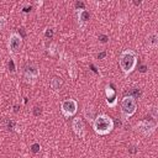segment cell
Listing matches in <instances>:
<instances>
[{
  "label": "cell",
  "mask_w": 158,
  "mask_h": 158,
  "mask_svg": "<svg viewBox=\"0 0 158 158\" xmlns=\"http://www.w3.org/2000/svg\"><path fill=\"white\" fill-rule=\"evenodd\" d=\"M75 8L78 10H85V4L83 1H77L75 3Z\"/></svg>",
  "instance_id": "cell-18"
},
{
  "label": "cell",
  "mask_w": 158,
  "mask_h": 158,
  "mask_svg": "<svg viewBox=\"0 0 158 158\" xmlns=\"http://www.w3.org/2000/svg\"><path fill=\"white\" fill-rule=\"evenodd\" d=\"M105 56H106V53H105V52H101V53L99 54V56H98V58H99V59H101V58H104Z\"/></svg>",
  "instance_id": "cell-25"
},
{
  "label": "cell",
  "mask_w": 158,
  "mask_h": 158,
  "mask_svg": "<svg viewBox=\"0 0 158 158\" xmlns=\"http://www.w3.org/2000/svg\"><path fill=\"white\" fill-rule=\"evenodd\" d=\"M31 9H32V6H31V5H30V6L27 5V6H24L22 11H24V12H30V11H31Z\"/></svg>",
  "instance_id": "cell-24"
},
{
  "label": "cell",
  "mask_w": 158,
  "mask_h": 158,
  "mask_svg": "<svg viewBox=\"0 0 158 158\" xmlns=\"http://www.w3.org/2000/svg\"><path fill=\"white\" fill-rule=\"evenodd\" d=\"M156 127H157L156 120H142L140 122H137V125H136L137 131L142 132L143 135H146V136L152 135L154 132Z\"/></svg>",
  "instance_id": "cell-5"
},
{
  "label": "cell",
  "mask_w": 158,
  "mask_h": 158,
  "mask_svg": "<svg viewBox=\"0 0 158 158\" xmlns=\"http://www.w3.org/2000/svg\"><path fill=\"white\" fill-rule=\"evenodd\" d=\"M128 97H131V98H133V99H139V98L141 97V92L139 90V89H135V90H132V92L128 93Z\"/></svg>",
  "instance_id": "cell-15"
},
{
  "label": "cell",
  "mask_w": 158,
  "mask_h": 158,
  "mask_svg": "<svg viewBox=\"0 0 158 158\" xmlns=\"http://www.w3.org/2000/svg\"><path fill=\"white\" fill-rule=\"evenodd\" d=\"M61 85H62V80H61V78H53V79H52V82H51V87L54 89V90H58V89L61 88Z\"/></svg>",
  "instance_id": "cell-14"
},
{
  "label": "cell",
  "mask_w": 158,
  "mask_h": 158,
  "mask_svg": "<svg viewBox=\"0 0 158 158\" xmlns=\"http://www.w3.org/2000/svg\"><path fill=\"white\" fill-rule=\"evenodd\" d=\"M40 149H41L40 143H33V145L31 146V151H32L33 153H38V152H40Z\"/></svg>",
  "instance_id": "cell-17"
},
{
  "label": "cell",
  "mask_w": 158,
  "mask_h": 158,
  "mask_svg": "<svg viewBox=\"0 0 158 158\" xmlns=\"http://www.w3.org/2000/svg\"><path fill=\"white\" fill-rule=\"evenodd\" d=\"M5 26H6V19L3 17V16H0V31L4 30Z\"/></svg>",
  "instance_id": "cell-19"
},
{
  "label": "cell",
  "mask_w": 158,
  "mask_h": 158,
  "mask_svg": "<svg viewBox=\"0 0 158 158\" xmlns=\"http://www.w3.org/2000/svg\"><path fill=\"white\" fill-rule=\"evenodd\" d=\"M84 116L89 120V121H94L95 119V113H94V109L93 107H88L85 106L84 109Z\"/></svg>",
  "instance_id": "cell-11"
},
{
  "label": "cell",
  "mask_w": 158,
  "mask_h": 158,
  "mask_svg": "<svg viewBox=\"0 0 158 158\" xmlns=\"http://www.w3.org/2000/svg\"><path fill=\"white\" fill-rule=\"evenodd\" d=\"M90 19V14H89L87 10H79L78 11V21H79V25L83 26L84 24H87Z\"/></svg>",
  "instance_id": "cell-10"
},
{
  "label": "cell",
  "mask_w": 158,
  "mask_h": 158,
  "mask_svg": "<svg viewBox=\"0 0 158 158\" xmlns=\"http://www.w3.org/2000/svg\"><path fill=\"white\" fill-rule=\"evenodd\" d=\"M53 35H54V32H53V30H52V29H47V30H46V32H45L46 38L52 40V38H53Z\"/></svg>",
  "instance_id": "cell-16"
},
{
  "label": "cell",
  "mask_w": 158,
  "mask_h": 158,
  "mask_svg": "<svg viewBox=\"0 0 158 158\" xmlns=\"http://www.w3.org/2000/svg\"><path fill=\"white\" fill-rule=\"evenodd\" d=\"M22 46V37L19 35L17 32H12L9 36V41H8V48L10 51V53H17L20 51Z\"/></svg>",
  "instance_id": "cell-6"
},
{
  "label": "cell",
  "mask_w": 158,
  "mask_h": 158,
  "mask_svg": "<svg viewBox=\"0 0 158 158\" xmlns=\"http://www.w3.org/2000/svg\"><path fill=\"white\" fill-rule=\"evenodd\" d=\"M93 128L98 135H101V136L107 135L113 131L114 121L110 116H107L105 114L98 115V116H95V119L93 121Z\"/></svg>",
  "instance_id": "cell-1"
},
{
  "label": "cell",
  "mask_w": 158,
  "mask_h": 158,
  "mask_svg": "<svg viewBox=\"0 0 158 158\" xmlns=\"http://www.w3.org/2000/svg\"><path fill=\"white\" fill-rule=\"evenodd\" d=\"M158 37H157V33L156 32H152V33H151V35L148 36V46L149 47H153V48H154V47L158 45V40H157Z\"/></svg>",
  "instance_id": "cell-12"
},
{
  "label": "cell",
  "mask_w": 158,
  "mask_h": 158,
  "mask_svg": "<svg viewBox=\"0 0 158 158\" xmlns=\"http://www.w3.org/2000/svg\"><path fill=\"white\" fill-rule=\"evenodd\" d=\"M72 128H73V131L77 133L78 136H83L84 135V123H83V120L77 118V119H74L73 122H72Z\"/></svg>",
  "instance_id": "cell-9"
},
{
  "label": "cell",
  "mask_w": 158,
  "mask_h": 158,
  "mask_svg": "<svg viewBox=\"0 0 158 158\" xmlns=\"http://www.w3.org/2000/svg\"><path fill=\"white\" fill-rule=\"evenodd\" d=\"M136 109H137V104L133 98L123 97V99L121 101V116L123 120H126L130 116H132L136 113Z\"/></svg>",
  "instance_id": "cell-3"
},
{
  "label": "cell",
  "mask_w": 158,
  "mask_h": 158,
  "mask_svg": "<svg viewBox=\"0 0 158 158\" xmlns=\"http://www.w3.org/2000/svg\"><path fill=\"white\" fill-rule=\"evenodd\" d=\"M137 59H139V56L132 50H125L120 54V67L123 74L127 75L135 69L137 66Z\"/></svg>",
  "instance_id": "cell-2"
},
{
  "label": "cell",
  "mask_w": 158,
  "mask_h": 158,
  "mask_svg": "<svg viewBox=\"0 0 158 158\" xmlns=\"http://www.w3.org/2000/svg\"><path fill=\"white\" fill-rule=\"evenodd\" d=\"M68 73H69V77L72 79H75V77H77V67H75V64L72 63L69 64V69H68Z\"/></svg>",
  "instance_id": "cell-13"
},
{
  "label": "cell",
  "mask_w": 158,
  "mask_h": 158,
  "mask_svg": "<svg viewBox=\"0 0 158 158\" xmlns=\"http://www.w3.org/2000/svg\"><path fill=\"white\" fill-rule=\"evenodd\" d=\"M41 114H42V109L38 107V106L33 107V115H35V116H40Z\"/></svg>",
  "instance_id": "cell-20"
},
{
  "label": "cell",
  "mask_w": 158,
  "mask_h": 158,
  "mask_svg": "<svg viewBox=\"0 0 158 158\" xmlns=\"http://www.w3.org/2000/svg\"><path fill=\"white\" fill-rule=\"evenodd\" d=\"M9 69H10L11 72H15V64H14V61H12V59L9 61Z\"/></svg>",
  "instance_id": "cell-22"
},
{
  "label": "cell",
  "mask_w": 158,
  "mask_h": 158,
  "mask_svg": "<svg viewBox=\"0 0 158 158\" xmlns=\"http://www.w3.org/2000/svg\"><path fill=\"white\" fill-rule=\"evenodd\" d=\"M56 47H57V45H51L50 46V50H51V54H54V53H56Z\"/></svg>",
  "instance_id": "cell-23"
},
{
  "label": "cell",
  "mask_w": 158,
  "mask_h": 158,
  "mask_svg": "<svg viewBox=\"0 0 158 158\" xmlns=\"http://www.w3.org/2000/svg\"><path fill=\"white\" fill-rule=\"evenodd\" d=\"M105 93H106V102L107 105L110 107H114L116 105V102H118V100H116V93L115 90L111 88V85H106L105 87Z\"/></svg>",
  "instance_id": "cell-8"
},
{
  "label": "cell",
  "mask_w": 158,
  "mask_h": 158,
  "mask_svg": "<svg viewBox=\"0 0 158 158\" xmlns=\"http://www.w3.org/2000/svg\"><path fill=\"white\" fill-rule=\"evenodd\" d=\"M38 69L36 66L33 64H27L24 67V78L27 80V82H31V83H33V82H36V79L38 78Z\"/></svg>",
  "instance_id": "cell-7"
},
{
  "label": "cell",
  "mask_w": 158,
  "mask_h": 158,
  "mask_svg": "<svg viewBox=\"0 0 158 158\" xmlns=\"http://www.w3.org/2000/svg\"><path fill=\"white\" fill-rule=\"evenodd\" d=\"M140 71H141L142 73H145V72H146V66H142V67L140 68Z\"/></svg>",
  "instance_id": "cell-26"
},
{
  "label": "cell",
  "mask_w": 158,
  "mask_h": 158,
  "mask_svg": "<svg viewBox=\"0 0 158 158\" xmlns=\"http://www.w3.org/2000/svg\"><path fill=\"white\" fill-rule=\"evenodd\" d=\"M78 110V102L74 99H66L61 104V111L66 118H71Z\"/></svg>",
  "instance_id": "cell-4"
},
{
  "label": "cell",
  "mask_w": 158,
  "mask_h": 158,
  "mask_svg": "<svg viewBox=\"0 0 158 158\" xmlns=\"http://www.w3.org/2000/svg\"><path fill=\"white\" fill-rule=\"evenodd\" d=\"M99 40H100V42L106 43L107 41H109V37H107L106 35H100V36H99Z\"/></svg>",
  "instance_id": "cell-21"
}]
</instances>
